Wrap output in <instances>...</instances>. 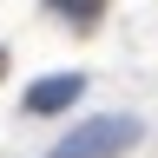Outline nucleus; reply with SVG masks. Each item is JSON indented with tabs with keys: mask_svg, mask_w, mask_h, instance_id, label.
Wrapping results in <instances>:
<instances>
[{
	"mask_svg": "<svg viewBox=\"0 0 158 158\" xmlns=\"http://www.w3.org/2000/svg\"><path fill=\"white\" fill-rule=\"evenodd\" d=\"M138 138H145V125L132 112H99V118H79L46 158H125Z\"/></svg>",
	"mask_w": 158,
	"mask_h": 158,
	"instance_id": "nucleus-1",
	"label": "nucleus"
},
{
	"mask_svg": "<svg viewBox=\"0 0 158 158\" xmlns=\"http://www.w3.org/2000/svg\"><path fill=\"white\" fill-rule=\"evenodd\" d=\"M79 92H86V79H79V73H46V79H33V86H27L20 106H27L33 118H53V112L79 106Z\"/></svg>",
	"mask_w": 158,
	"mask_h": 158,
	"instance_id": "nucleus-2",
	"label": "nucleus"
},
{
	"mask_svg": "<svg viewBox=\"0 0 158 158\" xmlns=\"http://www.w3.org/2000/svg\"><path fill=\"white\" fill-rule=\"evenodd\" d=\"M53 13H66L73 27H99V13H106V0H46Z\"/></svg>",
	"mask_w": 158,
	"mask_h": 158,
	"instance_id": "nucleus-3",
	"label": "nucleus"
},
{
	"mask_svg": "<svg viewBox=\"0 0 158 158\" xmlns=\"http://www.w3.org/2000/svg\"><path fill=\"white\" fill-rule=\"evenodd\" d=\"M0 66H7V53H0Z\"/></svg>",
	"mask_w": 158,
	"mask_h": 158,
	"instance_id": "nucleus-4",
	"label": "nucleus"
}]
</instances>
